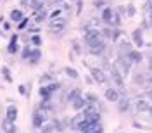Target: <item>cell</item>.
Instances as JSON below:
<instances>
[{
    "label": "cell",
    "mask_w": 152,
    "mask_h": 133,
    "mask_svg": "<svg viewBox=\"0 0 152 133\" xmlns=\"http://www.w3.org/2000/svg\"><path fill=\"white\" fill-rule=\"evenodd\" d=\"M85 42L90 48L95 47V45H99V43L102 42V33H100L99 29H88L85 33Z\"/></svg>",
    "instance_id": "cell-1"
},
{
    "label": "cell",
    "mask_w": 152,
    "mask_h": 133,
    "mask_svg": "<svg viewBox=\"0 0 152 133\" xmlns=\"http://www.w3.org/2000/svg\"><path fill=\"white\" fill-rule=\"evenodd\" d=\"M130 62H132V61L128 59V56H126V57L121 56L118 61H116V64H114V66H116V69L121 73V76H126L128 73H130Z\"/></svg>",
    "instance_id": "cell-2"
},
{
    "label": "cell",
    "mask_w": 152,
    "mask_h": 133,
    "mask_svg": "<svg viewBox=\"0 0 152 133\" xmlns=\"http://www.w3.org/2000/svg\"><path fill=\"white\" fill-rule=\"evenodd\" d=\"M48 29H50V33H54V35H61V33L66 29V21H64V19H54V21L48 24Z\"/></svg>",
    "instance_id": "cell-3"
},
{
    "label": "cell",
    "mask_w": 152,
    "mask_h": 133,
    "mask_svg": "<svg viewBox=\"0 0 152 133\" xmlns=\"http://www.w3.org/2000/svg\"><path fill=\"white\" fill-rule=\"evenodd\" d=\"M31 124H33V128H37V130H40V128L45 124V116H43V113H42V111H35V113H33Z\"/></svg>",
    "instance_id": "cell-4"
},
{
    "label": "cell",
    "mask_w": 152,
    "mask_h": 133,
    "mask_svg": "<svg viewBox=\"0 0 152 133\" xmlns=\"http://www.w3.org/2000/svg\"><path fill=\"white\" fill-rule=\"evenodd\" d=\"M90 73H92V76H94V80L97 81V83H104L105 81V75H104L102 69H99V67H92Z\"/></svg>",
    "instance_id": "cell-5"
},
{
    "label": "cell",
    "mask_w": 152,
    "mask_h": 133,
    "mask_svg": "<svg viewBox=\"0 0 152 133\" xmlns=\"http://www.w3.org/2000/svg\"><path fill=\"white\" fill-rule=\"evenodd\" d=\"M2 130H4V133H18V126L9 119H4L2 121Z\"/></svg>",
    "instance_id": "cell-6"
},
{
    "label": "cell",
    "mask_w": 152,
    "mask_h": 133,
    "mask_svg": "<svg viewBox=\"0 0 152 133\" xmlns=\"http://www.w3.org/2000/svg\"><path fill=\"white\" fill-rule=\"evenodd\" d=\"M105 99H107L109 102H118V100H119V92H118L116 88H107V90H105Z\"/></svg>",
    "instance_id": "cell-7"
},
{
    "label": "cell",
    "mask_w": 152,
    "mask_h": 133,
    "mask_svg": "<svg viewBox=\"0 0 152 133\" xmlns=\"http://www.w3.org/2000/svg\"><path fill=\"white\" fill-rule=\"evenodd\" d=\"M113 16H114V10L111 9V7H104V9H102V21H104L105 24H111Z\"/></svg>",
    "instance_id": "cell-8"
},
{
    "label": "cell",
    "mask_w": 152,
    "mask_h": 133,
    "mask_svg": "<svg viewBox=\"0 0 152 133\" xmlns=\"http://www.w3.org/2000/svg\"><path fill=\"white\" fill-rule=\"evenodd\" d=\"M23 19H24V12L21 9L10 10V21H12V23H21Z\"/></svg>",
    "instance_id": "cell-9"
},
{
    "label": "cell",
    "mask_w": 152,
    "mask_h": 133,
    "mask_svg": "<svg viewBox=\"0 0 152 133\" xmlns=\"http://www.w3.org/2000/svg\"><path fill=\"white\" fill-rule=\"evenodd\" d=\"M111 76H113V80L116 81V85L123 86V76H121V73L116 69V66H111Z\"/></svg>",
    "instance_id": "cell-10"
},
{
    "label": "cell",
    "mask_w": 152,
    "mask_h": 133,
    "mask_svg": "<svg viewBox=\"0 0 152 133\" xmlns=\"http://www.w3.org/2000/svg\"><path fill=\"white\" fill-rule=\"evenodd\" d=\"M5 119H9L12 123L18 119V107H16V105H9V107H7V118H5Z\"/></svg>",
    "instance_id": "cell-11"
},
{
    "label": "cell",
    "mask_w": 152,
    "mask_h": 133,
    "mask_svg": "<svg viewBox=\"0 0 152 133\" xmlns=\"http://www.w3.org/2000/svg\"><path fill=\"white\" fill-rule=\"evenodd\" d=\"M133 43L137 45V47H142L143 45V38H142V29H135L133 31Z\"/></svg>",
    "instance_id": "cell-12"
},
{
    "label": "cell",
    "mask_w": 152,
    "mask_h": 133,
    "mask_svg": "<svg viewBox=\"0 0 152 133\" xmlns=\"http://www.w3.org/2000/svg\"><path fill=\"white\" fill-rule=\"evenodd\" d=\"M85 105H86V99H83V97H78L76 100H73V107H75L76 111L85 109Z\"/></svg>",
    "instance_id": "cell-13"
},
{
    "label": "cell",
    "mask_w": 152,
    "mask_h": 133,
    "mask_svg": "<svg viewBox=\"0 0 152 133\" xmlns=\"http://www.w3.org/2000/svg\"><path fill=\"white\" fill-rule=\"evenodd\" d=\"M40 57H42V50H40V48H33L31 57H29V62H31V64H37L38 61H40Z\"/></svg>",
    "instance_id": "cell-14"
},
{
    "label": "cell",
    "mask_w": 152,
    "mask_h": 133,
    "mask_svg": "<svg viewBox=\"0 0 152 133\" xmlns=\"http://www.w3.org/2000/svg\"><path fill=\"white\" fill-rule=\"evenodd\" d=\"M128 59H130L132 62H140V61H142V54L137 52V50H130V52H128Z\"/></svg>",
    "instance_id": "cell-15"
},
{
    "label": "cell",
    "mask_w": 152,
    "mask_h": 133,
    "mask_svg": "<svg viewBox=\"0 0 152 133\" xmlns=\"http://www.w3.org/2000/svg\"><path fill=\"white\" fill-rule=\"evenodd\" d=\"M104 50H105V43H104V42H100L99 45H95V47L90 48V52H92L94 56H100V54H102Z\"/></svg>",
    "instance_id": "cell-16"
},
{
    "label": "cell",
    "mask_w": 152,
    "mask_h": 133,
    "mask_svg": "<svg viewBox=\"0 0 152 133\" xmlns=\"http://www.w3.org/2000/svg\"><path fill=\"white\" fill-rule=\"evenodd\" d=\"M54 130H56L54 123H45L42 128H40V132L42 133H54Z\"/></svg>",
    "instance_id": "cell-17"
},
{
    "label": "cell",
    "mask_w": 152,
    "mask_h": 133,
    "mask_svg": "<svg viewBox=\"0 0 152 133\" xmlns=\"http://www.w3.org/2000/svg\"><path fill=\"white\" fill-rule=\"evenodd\" d=\"M9 52L10 54L18 52V37H12V40H10V43H9Z\"/></svg>",
    "instance_id": "cell-18"
},
{
    "label": "cell",
    "mask_w": 152,
    "mask_h": 133,
    "mask_svg": "<svg viewBox=\"0 0 152 133\" xmlns=\"http://www.w3.org/2000/svg\"><path fill=\"white\" fill-rule=\"evenodd\" d=\"M64 71H66V75L69 76V78H71V80H76V78H78V71H76L75 67H71V66H67L66 69H64Z\"/></svg>",
    "instance_id": "cell-19"
},
{
    "label": "cell",
    "mask_w": 152,
    "mask_h": 133,
    "mask_svg": "<svg viewBox=\"0 0 152 133\" xmlns=\"http://www.w3.org/2000/svg\"><path fill=\"white\" fill-rule=\"evenodd\" d=\"M45 18H47V12H45L43 9L42 10H35V21H37V23H42Z\"/></svg>",
    "instance_id": "cell-20"
},
{
    "label": "cell",
    "mask_w": 152,
    "mask_h": 133,
    "mask_svg": "<svg viewBox=\"0 0 152 133\" xmlns=\"http://www.w3.org/2000/svg\"><path fill=\"white\" fill-rule=\"evenodd\" d=\"M118 102H119V111H121V113H124V111L130 109V100H128V99H121V100H118Z\"/></svg>",
    "instance_id": "cell-21"
},
{
    "label": "cell",
    "mask_w": 152,
    "mask_h": 133,
    "mask_svg": "<svg viewBox=\"0 0 152 133\" xmlns=\"http://www.w3.org/2000/svg\"><path fill=\"white\" fill-rule=\"evenodd\" d=\"M78 97H81V94H80V90H78V88H75V90H71V92H69L67 100H69V102H73V100H76Z\"/></svg>",
    "instance_id": "cell-22"
},
{
    "label": "cell",
    "mask_w": 152,
    "mask_h": 133,
    "mask_svg": "<svg viewBox=\"0 0 152 133\" xmlns=\"http://www.w3.org/2000/svg\"><path fill=\"white\" fill-rule=\"evenodd\" d=\"M31 52H33V50H31L29 47H24L23 54H21V57H23V59H28V61H29V57H31Z\"/></svg>",
    "instance_id": "cell-23"
},
{
    "label": "cell",
    "mask_w": 152,
    "mask_h": 133,
    "mask_svg": "<svg viewBox=\"0 0 152 133\" xmlns=\"http://www.w3.org/2000/svg\"><path fill=\"white\" fill-rule=\"evenodd\" d=\"M2 75H4V78H5L7 81H12V76H10V73H9V67H2Z\"/></svg>",
    "instance_id": "cell-24"
},
{
    "label": "cell",
    "mask_w": 152,
    "mask_h": 133,
    "mask_svg": "<svg viewBox=\"0 0 152 133\" xmlns=\"http://www.w3.org/2000/svg\"><path fill=\"white\" fill-rule=\"evenodd\" d=\"M40 95H42L43 99H48V97H50V92H48L47 86H42V88H40Z\"/></svg>",
    "instance_id": "cell-25"
},
{
    "label": "cell",
    "mask_w": 152,
    "mask_h": 133,
    "mask_svg": "<svg viewBox=\"0 0 152 133\" xmlns=\"http://www.w3.org/2000/svg\"><path fill=\"white\" fill-rule=\"evenodd\" d=\"M31 42H33V45H37V47L42 45V38L38 37V35H33V37H31Z\"/></svg>",
    "instance_id": "cell-26"
},
{
    "label": "cell",
    "mask_w": 152,
    "mask_h": 133,
    "mask_svg": "<svg viewBox=\"0 0 152 133\" xmlns=\"http://www.w3.org/2000/svg\"><path fill=\"white\" fill-rule=\"evenodd\" d=\"M47 88H48V92H50V95H52V92L59 90V88H61V85H59V83H50V85H48Z\"/></svg>",
    "instance_id": "cell-27"
},
{
    "label": "cell",
    "mask_w": 152,
    "mask_h": 133,
    "mask_svg": "<svg viewBox=\"0 0 152 133\" xmlns=\"http://www.w3.org/2000/svg\"><path fill=\"white\" fill-rule=\"evenodd\" d=\"M137 109H138V111H145V109H147L145 100H138V102H137Z\"/></svg>",
    "instance_id": "cell-28"
},
{
    "label": "cell",
    "mask_w": 152,
    "mask_h": 133,
    "mask_svg": "<svg viewBox=\"0 0 152 133\" xmlns=\"http://www.w3.org/2000/svg\"><path fill=\"white\" fill-rule=\"evenodd\" d=\"M102 35H105L107 38H113V29H109V28H105L104 31H100Z\"/></svg>",
    "instance_id": "cell-29"
},
{
    "label": "cell",
    "mask_w": 152,
    "mask_h": 133,
    "mask_svg": "<svg viewBox=\"0 0 152 133\" xmlns=\"http://www.w3.org/2000/svg\"><path fill=\"white\" fill-rule=\"evenodd\" d=\"M26 26H28V19L24 18L23 21H21V23H19V29H24Z\"/></svg>",
    "instance_id": "cell-30"
},
{
    "label": "cell",
    "mask_w": 152,
    "mask_h": 133,
    "mask_svg": "<svg viewBox=\"0 0 152 133\" xmlns=\"http://www.w3.org/2000/svg\"><path fill=\"white\" fill-rule=\"evenodd\" d=\"M40 105H42V109H45V111H47V109H50V102H48L47 99H45V102H42Z\"/></svg>",
    "instance_id": "cell-31"
},
{
    "label": "cell",
    "mask_w": 152,
    "mask_h": 133,
    "mask_svg": "<svg viewBox=\"0 0 152 133\" xmlns=\"http://www.w3.org/2000/svg\"><path fill=\"white\" fill-rule=\"evenodd\" d=\"M19 94H21V95H28V92H26L24 85H19Z\"/></svg>",
    "instance_id": "cell-32"
},
{
    "label": "cell",
    "mask_w": 152,
    "mask_h": 133,
    "mask_svg": "<svg viewBox=\"0 0 152 133\" xmlns=\"http://www.w3.org/2000/svg\"><path fill=\"white\" fill-rule=\"evenodd\" d=\"M135 14V7L133 5H128V16H133Z\"/></svg>",
    "instance_id": "cell-33"
},
{
    "label": "cell",
    "mask_w": 152,
    "mask_h": 133,
    "mask_svg": "<svg viewBox=\"0 0 152 133\" xmlns=\"http://www.w3.org/2000/svg\"><path fill=\"white\" fill-rule=\"evenodd\" d=\"M86 100H88V102H95L97 99H95V95H86Z\"/></svg>",
    "instance_id": "cell-34"
},
{
    "label": "cell",
    "mask_w": 152,
    "mask_h": 133,
    "mask_svg": "<svg viewBox=\"0 0 152 133\" xmlns=\"http://www.w3.org/2000/svg\"><path fill=\"white\" fill-rule=\"evenodd\" d=\"M94 4H95V7H102V5H104V2H102V0H95Z\"/></svg>",
    "instance_id": "cell-35"
},
{
    "label": "cell",
    "mask_w": 152,
    "mask_h": 133,
    "mask_svg": "<svg viewBox=\"0 0 152 133\" xmlns=\"http://www.w3.org/2000/svg\"><path fill=\"white\" fill-rule=\"evenodd\" d=\"M52 78H50V75H43L42 76V81H50Z\"/></svg>",
    "instance_id": "cell-36"
},
{
    "label": "cell",
    "mask_w": 152,
    "mask_h": 133,
    "mask_svg": "<svg viewBox=\"0 0 152 133\" xmlns=\"http://www.w3.org/2000/svg\"><path fill=\"white\" fill-rule=\"evenodd\" d=\"M147 94H149V97H152V88H147Z\"/></svg>",
    "instance_id": "cell-37"
},
{
    "label": "cell",
    "mask_w": 152,
    "mask_h": 133,
    "mask_svg": "<svg viewBox=\"0 0 152 133\" xmlns=\"http://www.w3.org/2000/svg\"><path fill=\"white\" fill-rule=\"evenodd\" d=\"M149 67H151V69H152V57H151V59H149Z\"/></svg>",
    "instance_id": "cell-38"
},
{
    "label": "cell",
    "mask_w": 152,
    "mask_h": 133,
    "mask_svg": "<svg viewBox=\"0 0 152 133\" xmlns=\"http://www.w3.org/2000/svg\"><path fill=\"white\" fill-rule=\"evenodd\" d=\"M151 116H152V107H151Z\"/></svg>",
    "instance_id": "cell-39"
}]
</instances>
